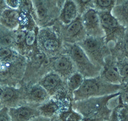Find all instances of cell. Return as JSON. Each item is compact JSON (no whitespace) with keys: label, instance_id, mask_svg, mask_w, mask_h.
Masks as SVG:
<instances>
[{"label":"cell","instance_id":"6da1fadb","mask_svg":"<svg viewBox=\"0 0 128 121\" xmlns=\"http://www.w3.org/2000/svg\"><path fill=\"white\" fill-rule=\"evenodd\" d=\"M120 92L102 97L72 102V108L83 118L108 121L112 110L120 103Z\"/></svg>","mask_w":128,"mask_h":121},{"label":"cell","instance_id":"7a4b0ae2","mask_svg":"<svg viewBox=\"0 0 128 121\" xmlns=\"http://www.w3.org/2000/svg\"><path fill=\"white\" fill-rule=\"evenodd\" d=\"M121 85H114L104 80L100 76L84 78L80 87L72 94V102L102 97L120 92Z\"/></svg>","mask_w":128,"mask_h":121},{"label":"cell","instance_id":"3957f363","mask_svg":"<svg viewBox=\"0 0 128 121\" xmlns=\"http://www.w3.org/2000/svg\"><path fill=\"white\" fill-rule=\"evenodd\" d=\"M63 46V53L69 56L76 71L84 78H94L100 75L102 68L93 63L78 44L64 43Z\"/></svg>","mask_w":128,"mask_h":121},{"label":"cell","instance_id":"277c9868","mask_svg":"<svg viewBox=\"0 0 128 121\" xmlns=\"http://www.w3.org/2000/svg\"><path fill=\"white\" fill-rule=\"evenodd\" d=\"M78 44L93 63L102 68L104 66L106 59L110 54V50L105 42L104 37L86 36Z\"/></svg>","mask_w":128,"mask_h":121},{"label":"cell","instance_id":"5b68a950","mask_svg":"<svg viewBox=\"0 0 128 121\" xmlns=\"http://www.w3.org/2000/svg\"><path fill=\"white\" fill-rule=\"evenodd\" d=\"M106 45L112 48L124 35L126 28L122 25L110 11H98Z\"/></svg>","mask_w":128,"mask_h":121},{"label":"cell","instance_id":"8992f818","mask_svg":"<svg viewBox=\"0 0 128 121\" xmlns=\"http://www.w3.org/2000/svg\"><path fill=\"white\" fill-rule=\"evenodd\" d=\"M38 84L46 91L51 98H70L68 92L66 81L54 72L46 74L40 80Z\"/></svg>","mask_w":128,"mask_h":121},{"label":"cell","instance_id":"52a82bcc","mask_svg":"<svg viewBox=\"0 0 128 121\" xmlns=\"http://www.w3.org/2000/svg\"><path fill=\"white\" fill-rule=\"evenodd\" d=\"M62 24L60 38L63 43L78 44L87 36L82 24L80 15L68 24Z\"/></svg>","mask_w":128,"mask_h":121},{"label":"cell","instance_id":"ba28073f","mask_svg":"<svg viewBox=\"0 0 128 121\" xmlns=\"http://www.w3.org/2000/svg\"><path fill=\"white\" fill-rule=\"evenodd\" d=\"M80 16L87 36L104 37V33L101 26L98 11L94 7H90L84 11Z\"/></svg>","mask_w":128,"mask_h":121},{"label":"cell","instance_id":"9c48e42d","mask_svg":"<svg viewBox=\"0 0 128 121\" xmlns=\"http://www.w3.org/2000/svg\"><path fill=\"white\" fill-rule=\"evenodd\" d=\"M54 72L60 75L64 81L76 71L75 66L69 56L62 53L58 54L52 61Z\"/></svg>","mask_w":128,"mask_h":121},{"label":"cell","instance_id":"30bf717a","mask_svg":"<svg viewBox=\"0 0 128 121\" xmlns=\"http://www.w3.org/2000/svg\"><path fill=\"white\" fill-rule=\"evenodd\" d=\"M11 121H29L40 113L38 108L28 106H20L8 108Z\"/></svg>","mask_w":128,"mask_h":121},{"label":"cell","instance_id":"8fae6325","mask_svg":"<svg viewBox=\"0 0 128 121\" xmlns=\"http://www.w3.org/2000/svg\"><path fill=\"white\" fill-rule=\"evenodd\" d=\"M80 15L78 8L75 0H64L60 8L58 18L62 24L66 25Z\"/></svg>","mask_w":128,"mask_h":121},{"label":"cell","instance_id":"7c38bea8","mask_svg":"<svg viewBox=\"0 0 128 121\" xmlns=\"http://www.w3.org/2000/svg\"><path fill=\"white\" fill-rule=\"evenodd\" d=\"M45 38L42 42L44 50L52 54H59L64 50V43L60 38L54 32L48 31L46 33Z\"/></svg>","mask_w":128,"mask_h":121},{"label":"cell","instance_id":"4fadbf2b","mask_svg":"<svg viewBox=\"0 0 128 121\" xmlns=\"http://www.w3.org/2000/svg\"><path fill=\"white\" fill-rule=\"evenodd\" d=\"M50 98L46 91L39 84L32 87L26 95L28 102L40 105L48 101Z\"/></svg>","mask_w":128,"mask_h":121},{"label":"cell","instance_id":"5bb4252c","mask_svg":"<svg viewBox=\"0 0 128 121\" xmlns=\"http://www.w3.org/2000/svg\"><path fill=\"white\" fill-rule=\"evenodd\" d=\"M100 77L106 82L114 85H122V81L116 64L106 65L102 68Z\"/></svg>","mask_w":128,"mask_h":121},{"label":"cell","instance_id":"9a60e30c","mask_svg":"<svg viewBox=\"0 0 128 121\" xmlns=\"http://www.w3.org/2000/svg\"><path fill=\"white\" fill-rule=\"evenodd\" d=\"M111 13L122 25L128 27V0H116Z\"/></svg>","mask_w":128,"mask_h":121},{"label":"cell","instance_id":"2e32d148","mask_svg":"<svg viewBox=\"0 0 128 121\" xmlns=\"http://www.w3.org/2000/svg\"><path fill=\"white\" fill-rule=\"evenodd\" d=\"M84 78L81 74L76 71L71 75L66 80L68 92L72 101L73 93L80 87L84 82Z\"/></svg>","mask_w":128,"mask_h":121},{"label":"cell","instance_id":"e0dca14e","mask_svg":"<svg viewBox=\"0 0 128 121\" xmlns=\"http://www.w3.org/2000/svg\"><path fill=\"white\" fill-rule=\"evenodd\" d=\"M108 121H128V105L122 103L120 99V103L112 110Z\"/></svg>","mask_w":128,"mask_h":121},{"label":"cell","instance_id":"ac0fdd59","mask_svg":"<svg viewBox=\"0 0 128 121\" xmlns=\"http://www.w3.org/2000/svg\"><path fill=\"white\" fill-rule=\"evenodd\" d=\"M112 49H116V51L120 53L119 58L117 60L128 58V27H126L124 35L122 39Z\"/></svg>","mask_w":128,"mask_h":121},{"label":"cell","instance_id":"d6986e66","mask_svg":"<svg viewBox=\"0 0 128 121\" xmlns=\"http://www.w3.org/2000/svg\"><path fill=\"white\" fill-rule=\"evenodd\" d=\"M20 18L19 13L14 10L6 11L2 15V21L7 27L14 28L17 26Z\"/></svg>","mask_w":128,"mask_h":121},{"label":"cell","instance_id":"ffe728a7","mask_svg":"<svg viewBox=\"0 0 128 121\" xmlns=\"http://www.w3.org/2000/svg\"><path fill=\"white\" fill-rule=\"evenodd\" d=\"M18 97V92L14 88L9 87L0 89V100L2 103L9 105Z\"/></svg>","mask_w":128,"mask_h":121},{"label":"cell","instance_id":"44dd1931","mask_svg":"<svg viewBox=\"0 0 128 121\" xmlns=\"http://www.w3.org/2000/svg\"><path fill=\"white\" fill-rule=\"evenodd\" d=\"M116 2L114 0H92L93 7L98 11H110Z\"/></svg>","mask_w":128,"mask_h":121},{"label":"cell","instance_id":"7402d4cb","mask_svg":"<svg viewBox=\"0 0 128 121\" xmlns=\"http://www.w3.org/2000/svg\"><path fill=\"white\" fill-rule=\"evenodd\" d=\"M115 64L122 77V84L128 82V58L118 59Z\"/></svg>","mask_w":128,"mask_h":121},{"label":"cell","instance_id":"603a6c76","mask_svg":"<svg viewBox=\"0 0 128 121\" xmlns=\"http://www.w3.org/2000/svg\"><path fill=\"white\" fill-rule=\"evenodd\" d=\"M65 121H80L83 117L78 112L74 111L72 106L67 110L60 112Z\"/></svg>","mask_w":128,"mask_h":121},{"label":"cell","instance_id":"cb8c5ba5","mask_svg":"<svg viewBox=\"0 0 128 121\" xmlns=\"http://www.w3.org/2000/svg\"><path fill=\"white\" fill-rule=\"evenodd\" d=\"M35 11L36 17L40 20L46 18L49 13L48 8L43 2H40L37 4L36 6Z\"/></svg>","mask_w":128,"mask_h":121},{"label":"cell","instance_id":"d4e9b609","mask_svg":"<svg viewBox=\"0 0 128 121\" xmlns=\"http://www.w3.org/2000/svg\"><path fill=\"white\" fill-rule=\"evenodd\" d=\"M80 15L90 7H93L92 0H75Z\"/></svg>","mask_w":128,"mask_h":121},{"label":"cell","instance_id":"484cf974","mask_svg":"<svg viewBox=\"0 0 128 121\" xmlns=\"http://www.w3.org/2000/svg\"><path fill=\"white\" fill-rule=\"evenodd\" d=\"M36 39V33L34 30L29 31L27 34H26L25 41L26 44L28 46L32 45Z\"/></svg>","mask_w":128,"mask_h":121},{"label":"cell","instance_id":"4316f807","mask_svg":"<svg viewBox=\"0 0 128 121\" xmlns=\"http://www.w3.org/2000/svg\"><path fill=\"white\" fill-rule=\"evenodd\" d=\"M0 121H11L8 107H4L0 110Z\"/></svg>","mask_w":128,"mask_h":121},{"label":"cell","instance_id":"83f0119b","mask_svg":"<svg viewBox=\"0 0 128 121\" xmlns=\"http://www.w3.org/2000/svg\"><path fill=\"white\" fill-rule=\"evenodd\" d=\"M26 34L24 31L20 30L16 32L14 35V40L16 43H20L25 40Z\"/></svg>","mask_w":128,"mask_h":121},{"label":"cell","instance_id":"f1b7e54d","mask_svg":"<svg viewBox=\"0 0 128 121\" xmlns=\"http://www.w3.org/2000/svg\"><path fill=\"white\" fill-rule=\"evenodd\" d=\"M12 38L8 35L2 36L0 38V45L2 47H6L12 43Z\"/></svg>","mask_w":128,"mask_h":121},{"label":"cell","instance_id":"f546056e","mask_svg":"<svg viewBox=\"0 0 128 121\" xmlns=\"http://www.w3.org/2000/svg\"><path fill=\"white\" fill-rule=\"evenodd\" d=\"M12 54L11 50L7 47L0 48V58L4 59L9 57Z\"/></svg>","mask_w":128,"mask_h":121},{"label":"cell","instance_id":"4dcf8cb0","mask_svg":"<svg viewBox=\"0 0 128 121\" xmlns=\"http://www.w3.org/2000/svg\"><path fill=\"white\" fill-rule=\"evenodd\" d=\"M8 69L6 66L2 65L0 67V79H6L8 77Z\"/></svg>","mask_w":128,"mask_h":121},{"label":"cell","instance_id":"1f68e13d","mask_svg":"<svg viewBox=\"0 0 128 121\" xmlns=\"http://www.w3.org/2000/svg\"><path fill=\"white\" fill-rule=\"evenodd\" d=\"M21 7L22 11L27 12L31 8V2L29 0H23L21 3Z\"/></svg>","mask_w":128,"mask_h":121},{"label":"cell","instance_id":"d6a6232c","mask_svg":"<svg viewBox=\"0 0 128 121\" xmlns=\"http://www.w3.org/2000/svg\"><path fill=\"white\" fill-rule=\"evenodd\" d=\"M20 0H6V3L7 5L11 8H17L20 4Z\"/></svg>","mask_w":128,"mask_h":121},{"label":"cell","instance_id":"836d02e7","mask_svg":"<svg viewBox=\"0 0 128 121\" xmlns=\"http://www.w3.org/2000/svg\"><path fill=\"white\" fill-rule=\"evenodd\" d=\"M50 118L40 115L34 118L29 121H50Z\"/></svg>","mask_w":128,"mask_h":121},{"label":"cell","instance_id":"e575fe53","mask_svg":"<svg viewBox=\"0 0 128 121\" xmlns=\"http://www.w3.org/2000/svg\"><path fill=\"white\" fill-rule=\"evenodd\" d=\"M50 121H65L64 119L60 113L50 118Z\"/></svg>","mask_w":128,"mask_h":121},{"label":"cell","instance_id":"d590c367","mask_svg":"<svg viewBox=\"0 0 128 121\" xmlns=\"http://www.w3.org/2000/svg\"><path fill=\"white\" fill-rule=\"evenodd\" d=\"M80 121H105L102 119H90L83 118Z\"/></svg>","mask_w":128,"mask_h":121}]
</instances>
